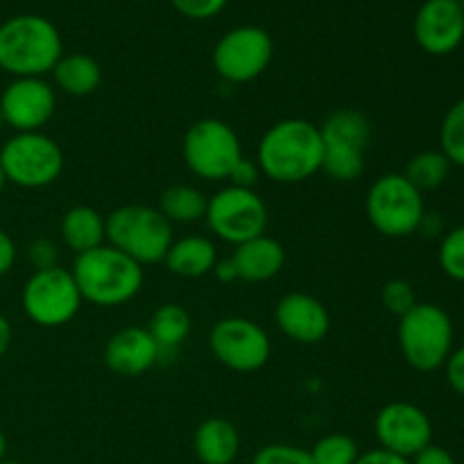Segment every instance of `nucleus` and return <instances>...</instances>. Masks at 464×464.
Masks as SVG:
<instances>
[{
  "label": "nucleus",
  "mask_w": 464,
  "mask_h": 464,
  "mask_svg": "<svg viewBox=\"0 0 464 464\" xmlns=\"http://www.w3.org/2000/svg\"><path fill=\"white\" fill-rule=\"evenodd\" d=\"M381 304L392 315L403 317L412 306H417V295L412 285L403 279H390L381 290Z\"/></svg>",
  "instance_id": "7c9ffc66"
},
{
  "label": "nucleus",
  "mask_w": 464,
  "mask_h": 464,
  "mask_svg": "<svg viewBox=\"0 0 464 464\" xmlns=\"http://www.w3.org/2000/svg\"><path fill=\"white\" fill-rule=\"evenodd\" d=\"M107 245L116 247L139 266L163 263L175 234L159 208L148 204H125L104 218Z\"/></svg>",
  "instance_id": "20e7f679"
},
{
  "label": "nucleus",
  "mask_w": 464,
  "mask_h": 464,
  "mask_svg": "<svg viewBox=\"0 0 464 464\" xmlns=\"http://www.w3.org/2000/svg\"><path fill=\"white\" fill-rule=\"evenodd\" d=\"M313 464H356L361 449L356 440L347 433H331L324 435L311 449Z\"/></svg>",
  "instance_id": "c85d7f7f"
},
{
  "label": "nucleus",
  "mask_w": 464,
  "mask_h": 464,
  "mask_svg": "<svg viewBox=\"0 0 464 464\" xmlns=\"http://www.w3.org/2000/svg\"><path fill=\"white\" fill-rule=\"evenodd\" d=\"M440 152L451 166L464 168V98L458 100L440 127Z\"/></svg>",
  "instance_id": "cd10ccee"
},
{
  "label": "nucleus",
  "mask_w": 464,
  "mask_h": 464,
  "mask_svg": "<svg viewBox=\"0 0 464 464\" xmlns=\"http://www.w3.org/2000/svg\"><path fill=\"white\" fill-rule=\"evenodd\" d=\"M0 464H23V462H16V460H0Z\"/></svg>",
  "instance_id": "a18cd8bd"
},
{
  "label": "nucleus",
  "mask_w": 464,
  "mask_h": 464,
  "mask_svg": "<svg viewBox=\"0 0 464 464\" xmlns=\"http://www.w3.org/2000/svg\"><path fill=\"white\" fill-rule=\"evenodd\" d=\"M324 143L320 127L306 118H284L261 136L256 163L275 184H302L322 172Z\"/></svg>",
  "instance_id": "f257e3e1"
},
{
  "label": "nucleus",
  "mask_w": 464,
  "mask_h": 464,
  "mask_svg": "<svg viewBox=\"0 0 464 464\" xmlns=\"http://www.w3.org/2000/svg\"><path fill=\"white\" fill-rule=\"evenodd\" d=\"M320 134L324 148H344L367 152L372 140V122L358 109H335L322 121Z\"/></svg>",
  "instance_id": "412c9836"
},
{
  "label": "nucleus",
  "mask_w": 464,
  "mask_h": 464,
  "mask_svg": "<svg viewBox=\"0 0 464 464\" xmlns=\"http://www.w3.org/2000/svg\"><path fill=\"white\" fill-rule=\"evenodd\" d=\"M5 186H7V177H5V170L0 168V193L5 190Z\"/></svg>",
  "instance_id": "c03bdc74"
},
{
  "label": "nucleus",
  "mask_w": 464,
  "mask_h": 464,
  "mask_svg": "<svg viewBox=\"0 0 464 464\" xmlns=\"http://www.w3.org/2000/svg\"><path fill=\"white\" fill-rule=\"evenodd\" d=\"M444 370H447L449 385H451L460 397H464V347L458 349V352H451L449 361L444 362Z\"/></svg>",
  "instance_id": "c9c22d12"
},
{
  "label": "nucleus",
  "mask_w": 464,
  "mask_h": 464,
  "mask_svg": "<svg viewBox=\"0 0 464 464\" xmlns=\"http://www.w3.org/2000/svg\"><path fill=\"white\" fill-rule=\"evenodd\" d=\"M438 258L449 279L464 281V225L444 234Z\"/></svg>",
  "instance_id": "c756f323"
},
{
  "label": "nucleus",
  "mask_w": 464,
  "mask_h": 464,
  "mask_svg": "<svg viewBox=\"0 0 464 464\" xmlns=\"http://www.w3.org/2000/svg\"><path fill=\"white\" fill-rule=\"evenodd\" d=\"M411 464H458L456 458L447 451L444 447L430 442L429 447L421 449L415 458H411Z\"/></svg>",
  "instance_id": "e433bc0d"
},
{
  "label": "nucleus",
  "mask_w": 464,
  "mask_h": 464,
  "mask_svg": "<svg viewBox=\"0 0 464 464\" xmlns=\"http://www.w3.org/2000/svg\"><path fill=\"white\" fill-rule=\"evenodd\" d=\"M63 54L57 25L39 14H16L0 23V71L12 77H45Z\"/></svg>",
  "instance_id": "f03ea898"
},
{
  "label": "nucleus",
  "mask_w": 464,
  "mask_h": 464,
  "mask_svg": "<svg viewBox=\"0 0 464 464\" xmlns=\"http://www.w3.org/2000/svg\"><path fill=\"white\" fill-rule=\"evenodd\" d=\"M261 177L263 175H261V168H258L256 159L243 157L238 161V166L234 168V172L229 175V184L240 186V188H254Z\"/></svg>",
  "instance_id": "f704fd0d"
},
{
  "label": "nucleus",
  "mask_w": 464,
  "mask_h": 464,
  "mask_svg": "<svg viewBox=\"0 0 464 464\" xmlns=\"http://www.w3.org/2000/svg\"><path fill=\"white\" fill-rule=\"evenodd\" d=\"M53 80L54 86L66 95L86 98L102 84V68H100L98 59L86 53L62 54L57 66L53 68Z\"/></svg>",
  "instance_id": "5701e85b"
},
{
  "label": "nucleus",
  "mask_w": 464,
  "mask_h": 464,
  "mask_svg": "<svg viewBox=\"0 0 464 464\" xmlns=\"http://www.w3.org/2000/svg\"><path fill=\"white\" fill-rule=\"evenodd\" d=\"M399 349L403 361L417 372L440 370L453 352V322L444 308L435 304L412 306L406 315L399 317Z\"/></svg>",
  "instance_id": "39448f33"
},
{
  "label": "nucleus",
  "mask_w": 464,
  "mask_h": 464,
  "mask_svg": "<svg viewBox=\"0 0 464 464\" xmlns=\"http://www.w3.org/2000/svg\"><path fill=\"white\" fill-rule=\"evenodd\" d=\"M356 464H411L408 458L397 456V453H390L385 449H372V451H365L358 456Z\"/></svg>",
  "instance_id": "58836bf2"
},
{
  "label": "nucleus",
  "mask_w": 464,
  "mask_h": 464,
  "mask_svg": "<svg viewBox=\"0 0 464 464\" xmlns=\"http://www.w3.org/2000/svg\"><path fill=\"white\" fill-rule=\"evenodd\" d=\"M102 361L113 374L131 379V376L148 374L161 361V349L148 329L125 326L107 340Z\"/></svg>",
  "instance_id": "f3484780"
},
{
  "label": "nucleus",
  "mask_w": 464,
  "mask_h": 464,
  "mask_svg": "<svg viewBox=\"0 0 464 464\" xmlns=\"http://www.w3.org/2000/svg\"><path fill=\"white\" fill-rule=\"evenodd\" d=\"M415 41L424 53L444 57L464 41V9L458 0H426L412 23Z\"/></svg>",
  "instance_id": "2eb2a0df"
},
{
  "label": "nucleus",
  "mask_w": 464,
  "mask_h": 464,
  "mask_svg": "<svg viewBox=\"0 0 464 464\" xmlns=\"http://www.w3.org/2000/svg\"><path fill=\"white\" fill-rule=\"evenodd\" d=\"M190 315L184 306L179 304H163L150 317V335L154 338V343L161 349L163 353H172L186 343L190 334Z\"/></svg>",
  "instance_id": "393cba45"
},
{
  "label": "nucleus",
  "mask_w": 464,
  "mask_h": 464,
  "mask_svg": "<svg viewBox=\"0 0 464 464\" xmlns=\"http://www.w3.org/2000/svg\"><path fill=\"white\" fill-rule=\"evenodd\" d=\"M204 220L216 238L236 247L266 234L270 213L256 190L229 184L208 198Z\"/></svg>",
  "instance_id": "1a4fd4ad"
},
{
  "label": "nucleus",
  "mask_w": 464,
  "mask_h": 464,
  "mask_svg": "<svg viewBox=\"0 0 464 464\" xmlns=\"http://www.w3.org/2000/svg\"><path fill=\"white\" fill-rule=\"evenodd\" d=\"M0 168L7 184L39 190L54 184L63 172V152L44 131H23L7 139L0 148Z\"/></svg>",
  "instance_id": "6e6552de"
},
{
  "label": "nucleus",
  "mask_w": 464,
  "mask_h": 464,
  "mask_svg": "<svg viewBox=\"0 0 464 464\" xmlns=\"http://www.w3.org/2000/svg\"><path fill=\"white\" fill-rule=\"evenodd\" d=\"M458 3H460V7L464 9V0H458Z\"/></svg>",
  "instance_id": "49530a36"
},
{
  "label": "nucleus",
  "mask_w": 464,
  "mask_h": 464,
  "mask_svg": "<svg viewBox=\"0 0 464 464\" xmlns=\"http://www.w3.org/2000/svg\"><path fill=\"white\" fill-rule=\"evenodd\" d=\"M220 284H231V281H238V275H236V267L231 263V258H225V261H218L216 267L211 272Z\"/></svg>",
  "instance_id": "ea45409f"
},
{
  "label": "nucleus",
  "mask_w": 464,
  "mask_h": 464,
  "mask_svg": "<svg viewBox=\"0 0 464 464\" xmlns=\"http://www.w3.org/2000/svg\"><path fill=\"white\" fill-rule=\"evenodd\" d=\"M5 451H7V438H5L3 429H0V460H5Z\"/></svg>",
  "instance_id": "37998d69"
},
{
  "label": "nucleus",
  "mask_w": 464,
  "mask_h": 464,
  "mask_svg": "<svg viewBox=\"0 0 464 464\" xmlns=\"http://www.w3.org/2000/svg\"><path fill=\"white\" fill-rule=\"evenodd\" d=\"M71 275L82 299L102 308H116L131 302L145 281L143 266L107 243L75 256Z\"/></svg>",
  "instance_id": "7ed1b4c3"
},
{
  "label": "nucleus",
  "mask_w": 464,
  "mask_h": 464,
  "mask_svg": "<svg viewBox=\"0 0 464 464\" xmlns=\"http://www.w3.org/2000/svg\"><path fill=\"white\" fill-rule=\"evenodd\" d=\"M82 295L71 270L62 266L53 270L32 272L21 293L25 315L44 329H59L75 320L82 308Z\"/></svg>",
  "instance_id": "9d476101"
},
{
  "label": "nucleus",
  "mask_w": 464,
  "mask_h": 464,
  "mask_svg": "<svg viewBox=\"0 0 464 464\" xmlns=\"http://www.w3.org/2000/svg\"><path fill=\"white\" fill-rule=\"evenodd\" d=\"M281 334L299 344H320L331 331V315L324 304L306 293H288L275 308Z\"/></svg>",
  "instance_id": "dca6fc26"
},
{
  "label": "nucleus",
  "mask_w": 464,
  "mask_h": 464,
  "mask_svg": "<svg viewBox=\"0 0 464 464\" xmlns=\"http://www.w3.org/2000/svg\"><path fill=\"white\" fill-rule=\"evenodd\" d=\"M229 0H170L172 7L190 21H208L227 7Z\"/></svg>",
  "instance_id": "473e14b6"
},
{
  "label": "nucleus",
  "mask_w": 464,
  "mask_h": 464,
  "mask_svg": "<svg viewBox=\"0 0 464 464\" xmlns=\"http://www.w3.org/2000/svg\"><path fill=\"white\" fill-rule=\"evenodd\" d=\"M12 338H14V329H12V322L0 313V358L9 352L12 347Z\"/></svg>",
  "instance_id": "79ce46f5"
},
{
  "label": "nucleus",
  "mask_w": 464,
  "mask_h": 464,
  "mask_svg": "<svg viewBox=\"0 0 464 464\" xmlns=\"http://www.w3.org/2000/svg\"><path fill=\"white\" fill-rule=\"evenodd\" d=\"M374 433L381 449L408 460L433 442L430 417L411 401H392L381 408L374 420Z\"/></svg>",
  "instance_id": "4468645a"
},
{
  "label": "nucleus",
  "mask_w": 464,
  "mask_h": 464,
  "mask_svg": "<svg viewBox=\"0 0 464 464\" xmlns=\"http://www.w3.org/2000/svg\"><path fill=\"white\" fill-rule=\"evenodd\" d=\"M365 213L370 225L385 238H406L420 229L426 213L424 193H420L401 172H388L367 190Z\"/></svg>",
  "instance_id": "0eeeda50"
},
{
  "label": "nucleus",
  "mask_w": 464,
  "mask_h": 464,
  "mask_svg": "<svg viewBox=\"0 0 464 464\" xmlns=\"http://www.w3.org/2000/svg\"><path fill=\"white\" fill-rule=\"evenodd\" d=\"M208 198L199 188L188 184L168 186L159 198V211L170 225H193L207 216Z\"/></svg>",
  "instance_id": "b1692460"
},
{
  "label": "nucleus",
  "mask_w": 464,
  "mask_h": 464,
  "mask_svg": "<svg viewBox=\"0 0 464 464\" xmlns=\"http://www.w3.org/2000/svg\"><path fill=\"white\" fill-rule=\"evenodd\" d=\"M59 234H62L63 245L75 256L80 254L98 249L107 243V231H104V216L93 207H72L63 213L62 225H59Z\"/></svg>",
  "instance_id": "4be33fe9"
},
{
  "label": "nucleus",
  "mask_w": 464,
  "mask_h": 464,
  "mask_svg": "<svg viewBox=\"0 0 464 464\" xmlns=\"http://www.w3.org/2000/svg\"><path fill=\"white\" fill-rule=\"evenodd\" d=\"M322 172L331 181L338 184H352L365 172V152L344 148H324V159H322Z\"/></svg>",
  "instance_id": "bb28decb"
},
{
  "label": "nucleus",
  "mask_w": 464,
  "mask_h": 464,
  "mask_svg": "<svg viewBox=\"0 0 464 464\" xmlns=\"http://www.w3.org/2000/svg\"><path fill=\"white\" fill-rule=\"evenodd\" d=\"M449 170H451V163L440 150H424V152H417L415 157H411L401 175L420 193H426V190L440 188L447 181Z\"/></svg>",
  "instance_id": "a878e982"
},
{
  "label": "nucleus",
  "mask_w": 464,
  "mask_h": 464,
  "mask_svg": "<svg viewBox=\"0 0 464 464\" xmlns=\"http://www.w3.org/2000/svg\"><path fill=\"white\" fill-rule=\"evenodd\" d=\"M27 261L34 272L53 270L59 266V247L50 238H36L27 245Z\"/></svg>",
  "instance_id": "72a5a7b5"
},
{
  "label": "nucleus",
  "mask_w": 464,
  "mask_h": 464,
  "mask_svg": "<svg viewBox=\"0 0 464 464\" xmlns=\"http://www.w3.org/2000/svg\"><path fill=\"white\" fill-rule=\"evenodd\" d=\"M440 229H442V218L438 216V213H424V218H421L420 222V229L424 236H438Z\"/></svg>",
  "instance_id": "a19ab883"
},
{
  "label": "nucleus",
  "mask_w": 464,
  "mask_h": 464,
  "mask_svg": "<svg viewBox=\"0 0 464 464\" xmlns=\"http://www.w3.org/2000/svg\"><path fill=\"white\" fill-rule=\"evenodd\" d=\"M275 41L258 25H240L225 32L211 54L213 68L229 84H247L270 68Z\"/></svg>",
  "instance_id": "9b49d317"
},
{
  "label": "nucleus",
  "mask_w": 464,
  "mask_h": 464,
  "mask_svg": "<svg viewBox=\"0 0 464 464\" xmlns=\"http://www.w3.org/2000/svg\"><path fill=\"white\" fill-rule=\"evenodd\" d=\"M16 243H14V238L7 231L0 229V276L9 275V270H12L14 263H16Z\"/></svg>",
  "instance_id": "4c0bfd02"
},
{
  "label": "nucleus",
  "mask_w": 464,
  "mask_h": 464,
  "mask_svg": "<svg viewBox=\"0 0 464 464\" xmlns=\"http://www.w3.org/2000/svg\"><path fill=\"white\" fill-rule=\"evenodd\" d=\"M218 261L220 258H218L216 243L207 236H184V238L172 240L163 258L168 272L184 279H202L211 275Z\"/></svg>",
  "instance_id": "aec40b11"
},
{
  "label": "nucleus",
  "mask_w": 464,
  "mask_h": 464,
  "mask_svg": "<svg viewBox=\"0 0 464 464\" xmlns=\"http://www.w3.org/2000/svg\"><path fill=\"white\" fill-rule=\"evenodd\" d=\"M231 263L236 267L238 281L263 284V281H270L276 275H281V270L285 267V249L279 240L263 234L247 240V243L236 245Z\"/></svg>",
  "instance_id": "a211bd4d"
},
{
  "label": "nucleus",
  "mask_w": 464,
  "mask_h": 464,
  "mask_svg": "<svg viewBox=\"0 0 464 464\" xmlns=\"http://www.w3.org/2000/svg\"><path fill=\"white\" fill-rule=\"evenodd\" d=\"M57 111V91L45 77H14L0 93V118L14 134L41 131Z\"/></svg>",
  "instance_id": "ddd939ff"
},
{
  "label": "nucleus",
  "mask_w": 464,
  "mask_h": 464,
  "mask_svg": "<svg viewBox=\"0 0 464 464\" xmlns=\"http://www.w3.org/2000/svg\"><path fill=\"white\" fill-rule=\"evenodd\" d=\"M193 451L202 464H234L240 453V433L225 417H208L195 429Z\"/></svg>",
  "instance_id": "6ab92c4d"
},
{
  "label": "nucleus",
  "mask_w": 464,
  "mask_h": 464,
  "mask_svg": "<svg viewBox=\"0 0 464 464\" xmlns=\"http://www.w3.org/2000/svg\"><path fill=\"white\" fill-rule=\"evenodd\" d=\"M208 349L220 365L238 374L263 370L272 356L267 331L249 317H222L208 334Z\"/></svg>",
  "instance_id": "f8f14e48"
},
{
  "label": "nucleus",
  "mask_w": 464,
  "mask_h": 464,
  "mask_svg": "<svg viewBox=\"0 0 464 464\" xmlns=\"http://www.w3.org/2000/svg\"><path fill=\"white\" fill-rule=\"evenodd\" d=\"M252 464H313L311 453L295 444H267L254 453Z\"/></svg>",
  "instance_id": "2f4dec72"
},
{
  "label": "nucleus",
  "mask_w": 464,
  "mask_h": 464,
  "mask_svg": "<svg viewBox=\"0 0 464 464\" xmlns=\"http://www.w3.org/2000/svg\"><path fill=\"white\" fill-rule=\"evenodd\" d=\"M140 3H143V0H140Z\"/></svg>",
  "instance_id": "de8ad7c7"
},
{
  "label": "nucleus",
  "mask_w": 464,
  "mask_h": 464,
  "mask_svg": "<svg viewBox=\"0 0 464 464\" xmlns=\"http://www.w3.org/2000/svg\"><path fill=\"white\" fill-rule=\"evenodd\" d=\"M181 157L186 168L199 179L229 181V175L245 154L234 127L220 118H202L186 130Z\"/></svg>",
  "instance_id": "423d86ee"
}]
</instances>
